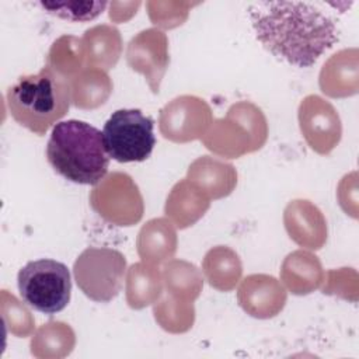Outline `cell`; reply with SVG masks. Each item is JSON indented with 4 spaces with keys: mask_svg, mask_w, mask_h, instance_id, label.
I'll return each instance as SVG.
<instances>
[{
    "mask_svg": "<svg viewBox=\"0 0 359 359\" xmlns=\"http://www.w3.org/2000/svg\"><path fill=\"white\" fill-rule=\"evenodd\" d=\"M257 39L273 56L297 67H310L335 42L334 20L302 1H258L248 7Z\"/></svg>",
    "mask_w": 359,
    "mask_h": 359,
    "instance_id": "1",
    "label": "cell"
},
{
    "mask_svg": "<svg viewBox=\"0 0 359 359\" xmlns=\"http://www.w3.org/2000/svg\"><path fill=\"white\" fill-rule=\"evenodd\" d=\"M46 158L65 180L94 185L105 177L111 157L101 130L84 121L69 119L53 126L46 144Z\"/></svg>",
    "mask_w": 359,
    "mask_h": 359,
    "instance_id": "2",
    "label": "cell"
},
{
    "mask_svg": "<svg viewBox=\"0 0 359 359\" xmlns=\"http://www.w3.org/2000/svg\"><path fill=\"white\" fill-rule=\"evenodd\" d=\"M70 102L69 81L48 66L35 74L20 76L7 90V107L13 119L39 136L67 114Z\"/></svg>",
    "mask_w": 359,
    "mask_h": 359,
    "instance_id": "3",
    "label": "cell"
},
{
    "mask_svg": "<svg viewBox=\"0 0 359 359\" xmlns=\"http://www.w3.org/2000/svg\"><path fill=\"white\" fill-rule=\"evenodd\" d=\"M17 283L24 303L43 314L59 313L70 302V272L56 259L41 258L27 262L18 272Z\"/></svg>",
    "mask_w": 359,
    "mask_h": 359,
    "instance_id": "4",
    "label": "cell"
},
{
    "mask_svg": "<svg viewBox=\"0 0 359 359\" xmlns=\"http://www.w3.org/2000/svg\"><path fill=\"white\" fill-rule=\"evenodd\" d=\"M154 122L140 109H118L102 128L105 150L119 163L144 161L154 146Z\"/></svg>",
    "mask_w": 359,
    "mask_h": 359,
    "instance_id": "5",
    "label": "cell"
},
{
    "mask_svg": "<svg viewBox=\"0 0 359 359\" xmlns=\"http://www.w3.org/2000/svg\"><path fill=\"white\" fill-rule=\"evenodd\" d=\"M125 257L111 248H87L74 264L77 285L95 302L112 300L122 287Z\"/></svg>",
    "mask_w": 359,
    "mask_h": 359,
    "instance_id": "6",
    "label": "cell"
},
{
    "mask_svg": "<svg viewBox=\"0 0 359 359\" xmlns=\"http://www.w3.org/2000/svg\"><path fill=\"white\" fill-rule=\"evenodd\" d=\"M49 14L67 21H90L107 7V1H39Z\"/></svg>",
    "mask_w": 359,
    "mask_h": 359,
    "instance_id": "7",
    "label": "cell"
}]
</instances>
